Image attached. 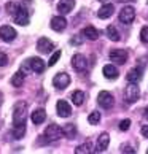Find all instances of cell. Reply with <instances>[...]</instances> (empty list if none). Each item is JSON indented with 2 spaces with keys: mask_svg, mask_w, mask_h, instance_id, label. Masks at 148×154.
I'll use <instances>...</instances> for the list:
<instances>
[{
  "mask_svg": "<svg viewBox=\"0 0 148 154\" xmlns=\"http://www.w3.org/2000/svg\"><path fill=\"white\" fill-rule=\"evenodd\" d=\"M24 75H26L24 72H18V73H14L13 78H11V84H13L14 88L22 86V83H24Z\"/></svg>",
  "mask_w": 148,
  "mask_h": 154,
  "instance_id": "cell-22",
  "label": "cell"
},
{
  "mask_svg": "<svg viewBox=\"0 0 148 154\" xmlns=\"http://www.w3.org/2000/svg\"><path fill=\"white\" fill-rule=\"evenodd\" d=\"M67 27V21L65 18H62V16H56V18L51 19V29L56 30V32H62Z\"/></svg>",
  "mask_w": 148,
  "mask_h": 154,
  "instance_id": "cell-13",
  "label": "cell"
},
{
  "mask_svg": "<svg viewBox=\"0 0 148 154\" xmlns=\"http://www.w3.org/2000/svg\"><path fill=\"white\" fill-rule=\"evenodd\" d=\"M121 151H123V152H135V151H134V149H132V148H131V146H124Z\"/></svg>",
  "mask_w": 148,
  "mask_h": 154,
  "instance_id": "cell-34",
  "label": "cell"
},
{
  "mask_svg": "<svg viewBox=\"0 0 148 154\" xmlns=\"http://www.w3.org/2000/svg\"><path fill=\"white\" fill-rule=\"evenodd\" d=\"M81 33H83V37H84V38L91 40V42H94V40H97V37H99V32L96 30L93 26H88V27H84Z\"/></svg>",
  "mask_w": 148,
  "mask_h": 154,
  "instance_id": "cell-21",
  "label": "cell"
},
{
  "mask_svg": "<svg viewBox=\"0 0 148 154\" xmlns=\"http://www.w3.org/2000/svg\"><path fill=\"white\" fill-rule=\"evenodd\" d=\"M29 65H30V68L35 73H43V70H45V62L40 59V57H32V59H29Z\"/></svg>",
  "mask_w": 148,
  "mask_h": 154,
  "instance_id": "cell-18",
  "label": "cell"
},
{
  "mask_svg": "<svg viewBox=\"0 0 148 154\" xmlns=\"http://www.w3.org/2000/svg\"><path fill=\"white\" fill-rule=\"evenodd\" d=\"M73 7H75V0H61L58 5V10L61 14H67L73 10Z\"/></svg>",
  "mask_w": 148,
  "mask_h": 154,
  "instance_id": "cell-16",
  "label": "cell"
},
{
  "mask_svg": "<svg viewBox=\"0 0 148 154\" xmlns=\"http://www.w3.org/2000/svg\"><path fill=\"white\" fill-rule=\"evenodd\" d=\"M59 57H61V51H56V53L51 56V59H49V62H48V65H49V67H53L56 62L59 60Z\"/></svg>",
  "mask_w": 148,
  "mask_h": 154,
  "instance_id": "cell-30",
  "label": "cell"
},
{
  "mask_svg": "<svg viewBox=\"0 0 148 154\" xmlns=\"http://www.w3.org/2000/svg\"><path fill=\"white\" fill-rule=\"evenodd\" d=\"M99 121H100V113H99V111H93V113L88 116V122H89V124H97Z\"/></svg>",
  "mask_w": 148,
  "mask_h": 154,
  "instance_id": "cell-28",
  "label": "cell"
},
{
  "mask_svg": "<svg viewBox=\"0 0 148 154\" xmlns=\"http://www.w3.org/2000/svg\"><path fill=\"white\" fill-rule=\"evenodd\" d=\"M70 99H72L73 103L80 106V105H83V102H84V92H81V91H75V92H72Z\"/></svg>",
  "mask_w": 148,
  "mask_h": 154,
  "instance_id": "cell-23",
  "label": "cell"
},
{
  "mask_svg": "<svg viewBox=\"0 0 148 154\" xmlns=\"http://www.w3.org/2000/svg\"><path fill=\"white\" fill-rule=\"evenodd\" d=\"M26 2H30V0H26Z\"/></svg>",
  "mask_w": 148,
  "mask_h": 154,
  "instance_id": "cell-38",
  "label": "cell"
},
{
  "mask_svg": "<svg viewBox=\"0 0 148 154\" xmlns=\"http://www.w3.org/2000/svg\"><path fill=\"white\" fill-rule=\"evenodd\" d=\"M109 57H110V60L115 62V64L123 65V64H126V60H128V53L124 49H112L109 53Z\"/></svg>",
  "mask_w": 148,
  "mask_h": 154,
  "instance_id": "cell-6",
  "label": "cell"
},
{
  "mask_svg": "<svg viewBox=\"0 0 148 154\" xmlns=\"http://www.w3.org/2000/svg\"><path fill=\"white\" fill-rule=\"evenodd\" d=\"M7 62H8V57H7V54H5V53H0V67L7 65Z\"/></svg>",
  "mask_w": 148,
  "mask_h": 154,
  "instance_id": "cell-32",
  "label": "cell"
},
{
  "mask_svg": "<svg viewBox=\"0 0 148 154\" xmlns=\"http://www.w3.org/2000/svg\"><path fill=\"white\" fill-rule=\"evenodd\" d=\"M56 110H58V115L61 118H69L72 115V108L65 100H59L58 103H56Z\"/></svg>",
  "mask_w": 148,
  "mask_h": 154,
  "instance_id": "cell-12",
  "label": "cell"
},
{
  "mask_svg": "<svg viewBox=\"0 0 148 154\" xmlns=\"http://www.w3.org/2000/svg\"><path fill=\"white\" fill-rule=\"evenodd\" d=\"M146 154H148V149H146Z\"/></svg>",
  "mask_w": 148,
  "mask_h": 154,
  "instance_id": "cell-40",
  "label": "cell"
},
{
  "mask_svg": "<svg viewBox=\"0 0 148 154\" xmlns=\"http://www.w3.org/2000/svg\"><path fill=\"white\" fill-rule=\"evenodd\" d=\"M109 143H110V135L104 132L97 138V143H96V151H99V152L105 151L107 148H109Z\"/></svg>",
  "mask_w": 148,
  "mask_h": 154,
  "instance_id": "cell-14",
  "label": "cell"
},
{
  "mask_svg": "<svg viewBox=\"0 0 148 154\" xmlns=\"http://www.w3.org/2000/svg\"><path fill=\"white\" fill-rule=\"evenodd\" d=\"M72 43H73V45H80V43H81V38H78V37H75V38L72 40Z\"/></svg>",
  "mask_w": 148,
  "mask_h": 154,
  "instance_id": "cell-35",
  "label": "cell"
},
{
  "mask_svg": "<svg viewBox=\"0 0 148 154\" xmlns=\"http://www.w3.org/2000/svg\"><path fill=\"white\" fill-rule=\"evenodd\" d=\"M113 11H115V7H113L112 3H105V5L100 7V10H97V18L107 19V18H110V16L113 14Z\"/></svg>",
  "mask_w": 148,
  "mask_h": 154,
  "instance_id": "cell-15",
  "label": "cell"
},
{
  "mask_svg": "<svg viewBox=\"0 0 148 154\" xmlns=\"http://www.w3.org/2000/svg\"><path fill=\"white\" fill-rule=\"evenodd\" d=\"M140 40H142V43H148V26L142 27V30H140Z\"/></svg>",
  "mask_w": 148,
  "mask_h": 154,
  "instance_id": "cell-29",
  "label": "cell"
},
{
  "mask_svg": "<svg viewBox=\"0 0 148 154\" xmlns=\"http://www.w3.org/2000/svg\"><path fill=\"white\" fill-rule=\"evenodd\" d=\"M134 19H135V10L132 7H124L119 11V21L123 24H131Z\"/></svg>",
  "mask_w": 148,
  "mask_h": 154,
  "instance_id": "cell-7",
  "label": "cell"
},
{
  "mask_svg": "<svg viewBox=\"0 0 148 154\" xmlns=\"http://www.w3.org/2000/svg\"><path fill=\"white\" fill-rule=\"evenodd\" d=\"M126 78H128L129 83H139L142 79V70L140 68H131V70L128 72Z\"/></svg>",
  "mask_w": 148,
  "mask_h": 154,
  "instance_id": "cell-19",
  "label": "cell"
},
{
  "mask_svg": "<svg viewBox=\"0 0 148 154\" xmlns=\"http://www.w3.org/2000/svg\"><path fill=\"white\" fill-rule=\"evenodd\" d=\"M142 135H143L145 138H148V125H143V127H142Z\"/></svg>",
  "mask_w": 148,
  "mask_h": 154,
  "instance_id": "cell-33",
  "label": "cell"
},
{
  "mask_svg": "<svg viewBox=\"0 0 148 154\" xmlns=\"http://www.w3.org/2000/svg\"><path fill=\"white\" fill-rule=\"evenodd\" d=\"M53 48H54L53 42H51V40H48V38H45V37H42V38L37 42V49L40 51V53H43V54L51 53V51H53Z\"/></svg>",
  "mask_w": 148,
  "mask_h": 154,
  "instance_id": "cell-11",
  "label": "cell"
},
{
  "mask_svg": "<svg viewBox=\"0 0 148 154\" xmlns=\"http://www.w3.org/2000/svg\"><path fill=\"white\" fill-rule=\"evenodd\" d=\"M100 2H105V0H100Z\"/></svg>",
  "mask_w": 148,
  "mask_h": 154,
  "instance_id": "cell-39",
  "label": "cell"
},
{
  "mask_svg": "<svg viewBox=\"0 0 148 154\" xmlns=\"http://www.w3.org/2000/svg\"><path fill=\"white\" fill-rule=\"evenodd\" d=\"M26 116H27V103L26 102H18L13 111V124H26Z\"/></svg>",
  "mask_w": 148,
  "mask_h": 154,
  "instance_id": "cell-1",
  "label": "cell"
},
{
  "mask_svg": "<svg viewBox=\"0 0 148 154\" xmlns=\"http://www.w3.org/2000/svg\"><path fill=\"white\" fill-rule=\"evenodd\" d=\"M72 65L75 70L78 72H83V70H86V67H88V62H86V57H84L83 54H75L72 57Z\"/></svg>",
  "mask_w": 148,
  "mask_h": 154,
  "instance_id": "cell-10",
  "label": "cell"
},
{
  "mask_svg": "<svg viewBox=\"0 0 148 154\" xmlns=\"http://www.w3.org/2000/svg\"><path fill=\"white\" fill-rule=\"evenodd\" d=\"M129 127H131V121H129V119H123V121L119 122V130H123V132H126Z\"/></svg>",
  "mask_w": 148,
  "mask_h": 154,
  "instance_id": "cell-31",
  "label": "cell"
},
{
  "mask_svg": "<svg viewBox=\"0 0 148 154\" xmlns=\"http://www.w3.org/2000/svg\"><path fill=\"white\" fill-rule=\"evenodd\" d=\"M91 143H84V145H80L77 149H75V152L77 154H89V152H93V149H91Z\"/></svg>",
  "mask_w": 148,
  "mask_h": 154,
  "instance_id": "cell-27",
  "label": "cell"
},
{
  "mask_svg": "<svg viewBox=\"0 0 148 154\" xmlns=\"http://www.w3.org/2000/svg\"><path fill=\"white\" fill-rule=\"evenodd\" d=\"M30 118H32V122L38 125V124H42L45 119H46V113H45L43 108H38V110H35V111L32 113Z\"/></svg>",
  "mask_w": 148,
  "mask_h": 154,
  "instance_id": "cell-20",
  "label": "cell"
},
{
  "mask_svg": "<svg viewBox=\"0 0 148 154\" xmlns=\"http://www.w3.org/2000/svg\"><path fill=\"white\" fill-rule=\"evenodd\" d=\"M102 72H104V76H105L107 79H116L118 75H119V73H118V68H116L115 65H112V64L104 65Z\"/></svg>",
  "mask_w": 148,
  "mask_h": 154,
  "instance_id": "cell-17",
  "label": "cell"
},
{
  "mask_svg": "<svg viewBox=\"0 0 148 154\" xmlns=\"http://www.w3.org/2000/svg\"><path fill=\"white\" fill-rule=\"evenodd\" d=\"M16 30L13 29L11 26H2L0 27V38L3 40V42H13L16 38Z\"/></svg>",
  "mask_w": 148,
  "mask_h": 154,
  "instance_id": "cell-9",
  "label": "cell"
},
{
  "mask_svg": "<svg viewBox=\"0 0 148 154\" xmlns=\"http://www.w3.org/2000/svg\"><path fill=\"white\" fill-rule=\"evenodd\" d=\"M123 2H134V0H123Z\"/></svg>",
  "mask_w": 148,
  "mask_h": 154,
  "instance_id": "cell-37",
  "label": "cell"
},
{
  "mask_svg": "<svg viewBox=\"0 0 148 154\" xmlns=\"http://www.w3.org/2000/svg\"><path fill=\"white\" fill-rule=\"evenodd\" d=\"M62 135H64L62 129L56 124H49L46 127V130H45V138H46L48 141H56V140H59Z\"/></svg>",
  "mask_w": 148,
  "mask_h": 154,
  "instance_id": "cell-3",
  "label": "cell"
},
{
  "mask_svg": "<svg viewBox=\"0 0 148 154\" xmlns=\"http://www.w3.org/2000/svg\"><path fill=\"white\" fill-rule=\"evenodd\" d=\"M97 103L102 108H105V110H110V108L113 106V103H115V100H113V95L110 92L102 91V92H99V95H97Z\"/></svg>",
  "mask_w": 148,
  "mask_h": 154,
  "instance_id": "cell-4",
  "label": "cell"
},
{
  "mask_svg": "<svg viewBox=\"0 0 148 154\" xmlns=\"http://www.w3.org/2000/svg\"><path fill=\"white\" fill-rule=\"evenodd\" d=\"M62 132H64L65 137H69V138H73V137H75V134H77V129H75V125H73V124H67L65 127L62 129Z\"/></svg>",
  "mask_w": 148,
  "mask_h": 154,
  "instance_id": "cell-26",
  "label": "cell"
},
{
  "mask_svg": "<svg viewBox=\"0 0 148 154\" xmlns=\"http://www.w3.org/2000/svg\"><path fill=\"white\" fill-rule=\"evenodd\" d=\"M14 22L19 26H27L29 24V11L24 7H18L14 11Z\"/></svg>",
  "mask_w": 148,
  "mask_h": 154,
  "instance_id": "cell-5",
  "label": "cell"
},
{
  "mask_svg": "<svg viewBox=\"0 0 148 154\" xmlns=\"http://www.w3.org/2000/svg\"><path fill=\"white\" fill-rule=\"evenodd\" d=\"M139 95H140V91H139L137 83H131L124 89V99H126L128 103H134L135 100H139Z\"/></svg>",
  "mask_w": 148,
  "mask_h": 154,
  "instance_id": "cell-2",
  "label": "cell"
},
{
  "mask_svg": "<svg viewBox=\"0 0 148 154\" xmlns=\"http://www.w3.org/2000/svg\"><path fill=\"white\" fill-rule=\"evenodd\" d=\"M24 134H26V124L14 125V130H13V137H14V138H22Z\"/></svg>",
  "mask_w": 148,
  "mask_h": 154,
  "instance_id": "cell-25",
  "label": "cell"
},
{
  "mask_svg": "<svg viewBox=\"0 0 148 154\" xmlns=\"http://www.w3.org/2000/svg\"><path fill=\"white\" fill-rule=\"evenodd\" d=\"M145 119H148V106H146V110H145Z\"/></svg>",
  "mask_w": 148,
  "mask_h": 154,
  "instance_id": "cell-36",
  "label": "cell"
},
{
  "mask_svg": "<svg viewBox=\"0 0 148 154\" xmlns=\"http://www.w3.org/2000/svg\"><path fill=\"white\" fill-rule=\"evenodd\" d=\"M107 35H109V38L112 40V42H119V40H121L118 30H116L113 26H109V27H107Z\"/></svg>",
  "mask_w": 148,
  "mask_h": 154,
  "instance_id": "cell-24",
  "label": "cell"
},
{
  "mask_svg": "<svg viewBox=\"0 0 148 154\" xmlns=\"http://www.w3.org/2000/svg\"><path fill=\"white\" fill-rule=\"evenodd\" d=\"M53 84L58 89H65L70 84V76L67 75V73H58V75L53 78Z\"/></svg>",
  "mask_w": 148,
  "mask_h": 154,
  "instance_id": "cell-8",
  "label": "cell"
}]
</instances>
